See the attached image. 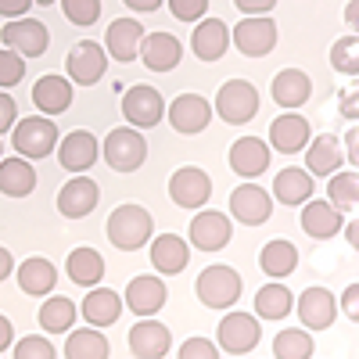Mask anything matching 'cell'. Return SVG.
I'll return each instance as SVG.
<instances>
[{"instance_id": "16", "label": "cell", "mask_w": 359, "mask_h": 359, "mask_svg": "<svg viewBox=\"0 0 359 359\" xmlns=\"http://www.w3.org/2000/svg\"><path fill=\"white\" fill-rule=\"evenodd\" d=\"M230 212H233L237 223H245V226H262L269 219V212H273V198H269L262 187H255V184H241L230 194Z\"/></svg>"}, {"instance_id": "27", "label": "cell", "mask_w": 359, "mask_h": 359, "mask_svg": "<svg viewBox=\"0 0 359 359\" xmlns=\"http://www.w3.org/2000/svg\"><path fill=\"white\" fill-rule=\"evenodd\" d=\"M230 47V29L219 18H205L198 22L194 36H191V50L201 57V62H219Z\"/></svg>"}, {"instance_id": "26", "label": "cell", "mask_w": 359, "mask_h": 359, "mask_svg": "<svg viewBox=\"0 0 359 359\" xmlns=\"http://www.w3.org/2000/svg\"><path fill=\"white\" fill-rule=\"evenodd\" d=\"M306 208H302V230L309 233V237H316V241H323V237H334L338 230H341V223H345V212L341 208H334L331 201H302Z\"/></svg>"}, {"instance_id": "44", "label": "cell", "mask_w": 359, "mask_h": 359, "mask_svg": "<svg viewBox=\"0 0 359 359\" xmlns=\"http://www.w3.org/2000/svg\"><path fill=\"white\" fill-rule=\"evenodd\" d=\"M15 355H18V359H54V345H50L47 338L33 334V338H22V341L15 345Z\"/></svg>"}, {"instance_id": "18", "label": "cell", "mask_w": 359, "mask_h": 359, "mask_svg": "<svg viewBox=\"0 0 359 359\" xmlns=\"http://www.w3.org/2000/svg\"><path fill=\"white\" fill-rule=\"evenodd\" d=\"M97 155H101V144L86 130H72L62 144H57V162H62V169H69V172H86L97 162Z\"/></svg>"}, {"instance_id": "13", "label": "cell", "mask_w": 359, "mask_h": 359, "mask_svg": "<svg viewBox=\"0 0 359 359\" xmlns=\"http://www.w3.org/2000/svg\"><path fill=\"white\" fill-rule=\"evenodd\" d=\"M309 137H313L309 118L298 115V111H284L269 123V144H273V151H280V155H298L309 144Z\"/></svg>"}, {"instance_id": "36", "label": "cell", "mask_w": 359, "mask_h": 359, "mask_svg": "<svg viewBox=\"0 0 359 359\" xmlns=\"http://www.w3.org/2000/svg\"><path fill=\"white\" fill-rule=\"evenodd\" d=\"M76 313H79V306H72V298L54 294V298H47L43 309H40V327L47 334H69L72 323H76Z\"/></svg>"}, {"instance_id": "56", "label": "cell", "mask_w": 359, "mask_h": 359, "mask_svg": "<svg viewBox=\"0 0 359 359\" xmlns=\"http://www.w3.org/2000/svg\"><path fill=\"white\" fill-rule=\"evenodd\" d=\"M341 226H345V237H348V245L355 248V245H359V226H355V223H348V219H345Z\"/></svg>"}, {"instance_id": "47", "label": "cell", "mask_w": 359, "mask_h": 359, "mask_svg": "<svg viewBox=\"0 0 359 359\" xmlns=\"http://www.w3.org/2000/svg\"><path fill=\"white\" fill-rule=\"evenodd\" d=\"M15 111H18L15 97H11V94H4V90H0V133H8V130L15 126Z\"/></svg>"}, {"instance_id": "43", "label": "cell", "mask_w": 359, "mask_h": 359, "mask_svg": "<svg viewBox=\"0 0 359 359\" xmlns=\"http://www.w3.org/2000/svg\"><path fill=\"white\" fill-rule=\"evenodd\" d=\"M62 11L72 25H94L101 18V0H62Z\"/></svg>"}, {"instance_id": "17", "label": "cell", "mask_w": 359, "mask_h": 359, "mask_svg": "<svg viewBox=\"0 0 359 359\" xmlns=\"http://www.w3.org/2000/svg\"><path fill=\"white\" fill-rule=\"evenodd\" d=\"M137 57L151 72H172L180 65V57H184V43H180L172 33H151V36L140 40Z\"/></svg>"}, {"instance_id": "23", "label": "cell", "mask_w": 359, "mask_h": 359, "mask_svg": "<svg viewBox=\"0 0 359 359\" xmlns=\"http://www.w3.org/2000/svg\"><path fill=\"white\" fill-rule=\"evenodd\" d=\"M269 94H273V101L280 108H302L313 94V79L302 72V69H280L273 76V83H269Z\"/></svg>"}, {"instance_id": "25", "label": "cell", "mask_w": 359, "mask_h": 359, "mask_svg": "<svg viewBox=\"0 0 359 359\" xmlns=\"http://www.w3.org/2000/svg\"><path fill=\"white\" fill-rule=\"evenodd\" d=\"M140 40H144V25L133 22V18H118L108 25V36H104V50L115 57V62H133L137 50H140Z\"/></svg>"}, {"instance_id": "29", "label": "cell", "mask_w": 359, "mask_h": 359, "mask_svg": "<svg viewBox=\"0 0 359 359\" xmlns=\"http://www.w3.org/2000/svg\"><path fill=\"white\" fill-rule=\"evenodd\" d=\"M33 104L43 115H62L72 104V83L62 76H40L33 86Z\"/></svg>"}, {"instance_id": "50", "label": "cell", "mask_w": 359, "mask_h": 359, "mask_svg": "<svg viewBox=\"0 0 359 359\" xmlns=\"http://www.w3.org/2000/svg\"><path fill=\"white\" fill-rule=\"evenodd\" d=\"M341 115L345 118H359V90L355 86L341 90Z\"/></svg>"}, {"instance_id": "55", "label": "cell", "mask_w": 359, "mask_h": 359, "mask_svg": "<svg viewBox=\"0 0 359 359\" xmlns=\"http://www.w3.org/2000/svg\"><path fill=\"white\" fill-rule=\"evenodd\" d=\"M11 338H15V327H11V320H8V316H0V352H8Z\"/></svg>"}, {"instance_id": "28", "label": "cell", "mask_w": 359, "mask_h": 359, "mask_svg": "<svg viewBox=\"0 0 359 359\" xmlns=\"http://www.w3.org/2000/svg\"><path fill=\"white\" fill-rule=\"evenodd\" d=\"M79 309H83L90 327H111L118 316H123V298H118L111 287H90Z\"/></svg>"}, {"instance_id": "1", "label": "cell", "mask_w": 359, "mask_h": 359, "mask_svg": "<svg viewBox=\"0 0 359 359\" xmlns=\"http://www.w3.org/2000/svg\"><path fill=\"white\" fill-rule=\"evenodd\" d=\"M155 219L144 205H118L115 212L108 216V241L123 252H137L151 241Z\"/></svg>"}, {"instance_id": "51", "label": "cell", "mask_w": 359, "mask_h": 359, "mask_svg": "<svg viewBox=\"0 0 359 359\" xmlns=\"http://www.w3.org/2000/svg\"><path fill=\"white\" fill-rule=\"evenodd\" d=\"M33 4H36V0H0V15H4V18H18Z\"/></svg>"}, {"instance_id": "52", "label": "cell", "mask_w": 359, "mask_h": 359, "mask_svg": "<svg viewBox=\"0 0 359 359\" xmlns=\"http://www.w3.org/2000/svg\"><path fill=\"white\" fill-rule=\"evenodd\" d=\"M345 158H348V165H359V130L345 133Z\"/></svg>"}, {"instance_id": "35", "label": "cell", "mask_w": 359, "mask_h": 359, "mask_svg": "<svg viewBox=\"0 0 359 359\" xmlns=\"http://www.w3.org/2000/svg\"><path fill=\"white\" fill-rule=\"evenodd\" d=\"M57 284V269L47 259H25L18 266V287L25 294H50Z\"/></svg>"}, {"instance_id": "11", "label": "cell", "mask_w": 359, "mask_h": 359, "mask_svg": "<svg viewBox=\"0 0 359 359\" xmlns=\"http://www.w3.org/2000/svg\"><path fill=\"white\" fill-rule=\"evenodd\" d=\"M0 40H4V47L18 50L22 57H40V54H47L50 33L36 18H18V22H8L4 29H0Z\"/></svg>"}, {"instance_id": "19", "label": "cell", "mask_w": 359, "mask_h": 359, "mask_svg": "<svg viewBox=\"0 0 359 359\" xmlns=\"http://www.w3.org/2000/svg\"><path fill=\"white\" fill-rule=\"evenodd\" d=\"M172 348L169 341V327H162L151 316H140L137 327H130V352L137 359H162Z\"/></svg>"}, {"instance_id": "3", "label": "cell", "mask_w": 359, "mask_h": 359, "mask_svg": "<svg viewBox=\"0 0 359 359\" xmlns=\"http://www.w3.org/2000/svg\"><path fill=\"white\" fill-rule=\"evenodd\" d=\"M259 111V90L248 79H226L216 94V115L230 126H245L252 123Z\"/></svg>"}, {"instance_id": "40", "label": "cell", "mask_w": 359, "mask_h": 359, "mask_svg": "<svg viewBox=\"0 0 359 359\" xmlns=\"http://www.w3.org/2000/svg\"><path fill=\"white\" fill-rule=\"evenodd\" d=\"M313 334L302 331V327H291V331H280L273 338V355L277 359H309L313 355Z\"/></svg>"}, {"instance_id": "54", "label": "cell", "mask_w": 359, "mask_h": 359, "mask_svg": "<svg viewBox=\"0 0 359 359\" xmlns=\"http://www.w3.org/2000/svg\"><path fill=\"white\" fill-rule=\"evenodd\" d=\"M11 273H15V259H11L8 248H0V284H4Z\"/></svg>"}, {"instance_id": "31", "label": "cell", "mask_w": 359, "mask_h": 359, "mask_svg": "<svg viewBox=\"0 0 359 359\" xmlns=\"http://www.w3.org/2000/svg\"><path fill=\"white\" fill-rule=\"evenodd\" d=\"M309 151H306V165H309V176H331V172H338L341 165H345V158H341V147H338V137H331V133H323V137H309Z\"/></svg>"}, {"instance_id": "12", "label": "cell", "mask_w": 359, "mask_h": 359, "mask_svg": "<svg viewBox=\"0 0 359 359\" xmlns=\"http://www.w3.org/2000/svg\"><path fill=\"white\" fill-rule=\"evenodd\" d=\"M259 320L248 313H226L219 320V348L230 355H245L259 345Z\"/></svg>"}, {"instance_id": "37", "label": "cell", "mask_w": 359, "mask_h": 359, "mask_svg": "<svg viewBox=\"0 0 359 359\" xmlns=\"http://www.w3.org/2000/svg\"><path fill=\"white\" fill-rule=\"evenodd\" d=\"M294 309V294L284 284H266L255 291V313L262 320H284Z\"/></svg>"}, {"instance_id": "42", "label": "cell", "mask_w": 359, "mask_h": 359, "mask_svg": "<svg viewBox=\"0 0 359 359\" xmlns=\"http://www.w3.org/2000/svg\"><path fill=\"white\" fill-rule=\"evenodd\" d=\"M25 79V57L18 50H0V90H11Z\"/></svg>"}, {"instance_id": "39", "label": "cell", "mask_w": 359, "mask_h": 359, "mask_svg": "<svg viewBox=\"0 0 359 359\" xmlns=\"http://www.w3.org/2000/svg\"><path fill=\"white\" fill-rule=\"evenodd\" d=\"M111 348H108V338H101V331L86 327V331H72V338L65 341V355L69 359H104Z\"/></svg>"}, {"instance_id": "8", "label": "cell", "mask_w": 359, "mask_h": 359, "mask_svg": "<svg viewBox=\"0 0 359 359\" xmlns=\"http://www.w3.org/2000/svg\"><path fill=\"white\" fill-rule=\"evenodd\" d=\"M291 313H298L306 331H327V327L338 320V298L327 287H306L302 294H298Z\"/></svg>"}, {"instance_id": "15", "label": "cell", "mask_w": 359, "mask_h": 359, "mask_svg": "<svg viewBox=\"0 0 359 359\" xmlns=\"http://www.w3.org/2000/svg\"><path fill=\"white\" fill-rule=\"evenodd\" d=\"M97 198H101V191H97V184L90 176H72L69 184L57 191V212H62L65 219H83V216H90L97 208Z\"/></svg>"}, {"instance_id": "6", "label": "cell", "mask_w": 359, "mask_h": 359, "mask_svg": "<svg viewBox=\"0 0 359 359\" xmlns=\"http://www.w3.org/2000/svg\"><path fill=\"white\" fill-rule=\"evenodd\" d=\"M65 69H69V79L72 83L94 86V83H101V76L108 69V50L97 40H79L69 50V57H65Z\"/></svg>"}, {"instance_id": "9", "label": "cell", "mask_w": 359, "mask_h": 359, "mask_svg": "<svg viewBox=\"0 0 359 359\" xmlns=\"http://www.w3.org/2000/svg\"><path fill=\"white\" fill-rule=\"evenodd\" d=\"M123 115L126 123L137 126V130H151L162 123L165 115V101L155 86H130L126 97H123Z\"/></svg>"}, {"instance_id": "38", "label": "cell", "mask_w": 359, "mask_h": 359, "mask_svg": "<svg viewBox=\"0 0 359 359\" xmlns=\"http://www.w3.org/2000/svg\"><path fill=\"white\" fill-rule=\"evenodd\" d=\"M327 194H331V205L341 208V212H352L359 205V172H331L327 176Z\"/></svg>"}, {"instance_id": "7", "label": "cell", "mask_w": 359, "mask_h": 359, "mask_svg": "<svg viewBox=\"0 0 359 359\" xmlns=\"http://www.w3.org/2000/svg\"><path fill=\"white\" fill-rule=\"evenodd\" d=\"M230 40L245 57H266L277 47V22H269L266 15H248L245 22H237Z\"/></svg>"}, {"instance_id": "5", "label": "cell", "mask_w": 359, "mask_h": 359, "mask_svg": "<svg viewBox=\"0 0 359 359\" xmlns=\"http://www.w3.org/2000/svg\"><path fill=\"white\" fill-rule=\"evenodd\" d=\"M15 151L22 158H47L57 147V126L43 115H29L15 123Z\"/></svg>"}, {"instance_id": "32", "label": "cell", "mask_w": 359, "mask_h": 359, "mask_svg": "<svg viewBox=\"0 0 359 359\" xmlns=\"http://www.w3.org/2000/svg\"><path fill=\"white\" fill-rule=\"evenodd\" d=\"M65 273H69V280L79 284V287H94V284L104 280V259H101V252H94V248H76V252H69Z\"/></svg>"}, {"instance_id": "14", "label": "cell", "mask_w": 359, "mask_h": 359, "mask_svg": "<svg viewBox=\"0 0 359 359\" xmlns=\"http://www.w3.org/2000/svg\"><path fill=\"white\" fill-rule=\"evenodd\" d=\"M169 123L176 133H201L208 123H212V104H208L201 94H180L169 108Z\"/></svg>"}, {"instance_id": "33", "label": "cell", "mask_w": 359, "mask_h": 359, "mask_svg": "<svg viewBox=\"0 0 359 359\" xmlns=\"http://www.w3.org/2000/svg\"><path fill=\"white\" fill-rule=\"evenodd\" d=\"M259 266L269 280H280V277H291L298 269V248L291 241H266L262 245V255H259Z\"/></svg>"}, {"instance_id": "10", "label": "cell", "mask_w": 359, "mask_h": 359, "mask_svg": "<svg viewBox=\"0 0 359 359\" xmlns=\"http://www.w3.org/2000/svg\"><path fill=\"white\" fill-rule=\"evenodd\" d=\"M169 198L180 208H201L208 198H212V180H208V172L198 169V165H184L169 180Z\"/></svg>"}, {"instance_id": "20", "label": "cell", "mask_w": 359, "mask_h": 359, "mask_svg": "<svg viewBox=\"0 0 359 359\" xmlns=\"http://www.w3.org/2000/svg\"><path fill=\"white\" fill-rule=\"evenodd\" d=\"M230 233H233L230 219L223 212H212V208H208V212H198L194 223H191V245L198 252H219V248H226Z\"/></svg>"}, {"instance_id": "45", "label": "cell", "mask_w": 359, "mask_h": 359, "mask_svg": "<svg viewBox=\"0 0 359 359\" xmlns=\"http://www.w3.org/2000/svg\"><path fill=\"white\" fill-rule=\"evenodd\" d=\"M169 11L180 22H201L208 11V0H169Z\"/></svg>"}, {"instance_id": "49", "label": "cell", "mask_w": 359, "mask_h": 359, "mask_svg": "<svg viewBox=\"0 0 359 359\" xmlns=\"http://www.w3.org/2000/svg\"><path fill=\"white\" fill-rule=\"evenodd\" d=\"M233 4L241 15H266V11L277 8V0H233Z\"/></svg>"}, {"instance_id": "46", "label": "cell", "mask_w": 359, "mask_h": 359, "mask_svg": "<svg viewBox=\"0 0 359 359\" xmlns=\"http://www.w3.org/2000/svg\"><path fill=\"white\" fill-rule=\"evenodd\" d=\"M180 355L184 359H216V345L208 338H187L180 345Z\"/></svg>"}, {"instance_id": "34", "label": "cell", "mask_w": 359, "mask_h": 359, "mask_svg": "<svg viewBox=\"0 0 359 359\" xmlns=\"http://www.w3.org/2000/svg\"><path fill=\"white\" fill-rule=\"evenodd\" d=\"M273 198L280 205H302V201H309L313 198V176L302 172V169H294V165L280 169L277 180H273Z\"/></svg>"}, {"instance_id": "41", "label": "cell", "mask_w": 359, "mask_h": 359, "mask_svg": "<svg viewBox=\"0 0 359 359\" xmlns=\"http://www.w3.org/2000/svg\"><path fill=\"white\" fill-rule=\"evenodd\" d=\"M331 69L341 76H359V36H341L331 47Z\"/></svg>"}, {"instance_id": "21", "label": "cell", "mask_w": 359, "mask_h": 359, "mask_svg": "<svg viewBox=\"0 0 359 359\" xmlns=\"http://www.w3.org/2000/svg\"><path fill=\"white\" fill-rule=\"evenodd\" d=\"M165 280H158V277H133L130 280V287H126V309L130 313H137V316H155L162 306H165Z\"/></svg>"}, {"instance_id": "2", "label": "cell", "mask_w": 359, "mask_h": 359, "mask_svg": "<svg viewBox=\"0 0 359 359\" xmlns=\"http://www.w3.org/2000/svg\"><path fill=\"white\" fill-rule=\"evenodd\" d=\"M198 298H201V306L208 309H230L237 298H241V277H237V269L230 266H205L201 273H198Z\"/></svg>"}, {"instance_id": "22", "label": "cell", "mask_w": 359, "mask_h": 359, "mask_svg": "<svg viewBox=\"0 0 359 359\" xmlns=\"http://www.w3.org/2000/svg\"><path fill=\"white\" fill-rule=\"evenodd\" d=\"M151 262H155V269L158 273H165V277H176V273H184L187 269V262H191V248H187V241L180 233H158L155 241H151Z\"/></svg>"}, {"instance_id": "58", "label": "cell", "mask_w": 359, "mask_h": 359, "mask_svg": "<svg viewBox=\"0 0 359 359\" xmlns=\"http://www.w3.org/2000/svg\"><path fill=\"white\" fill-rule=\"evenodd\" d=\"M40 4H43V8H47V4H54V0H40Z\"/></svg>"}, {"instance_id": "57", "label": "cell", "mask_w": 359, "mask_h": 359, "mask_svg": "<svg viewBox=\"0 0 359 359\" xmlns=\"http://www.w3.org/2000/svg\"><path fill=\"white\" fill-rule=\"evenodd\" d=\"M355 11H359V4H355V0H352V4L345 8V22H348V25H355Z\"/></svg>"}, {"instance_id": "30", "label": "cell", "mask_w": 359, "mask_h": 359, "mask_svg": "<svg viewBox=\"0 0 359 359\" xmlns=\"http://www.w3.org/2000/svg\"><path fill=\"white\" fill-rule=\"evenodd\" d=\"M36 187V169L29 165V158H4L0 162V194H8V198H29Z\"/></svg>"}, {"instance_id": "24", "label": "cell", "mask_w": 359, "mask_h": 359, "mask_svg": "<svg viewBox=\"0 0 359 359\" xmlns=\"http://www.w3.org/2000/svg\"><path fill=\"white\" fill-rule=\"evenodd\" d=\"M230 169L245 180L262 176L269 169V144L259 140V137H241L230 147Z\"/></svg>"}, {"instance_id": "4", "label": "cell", "mask_w": 359, "mask_h": 359, "mask_svg": "<svg viewBox=\"0 0 359 359\" xmlns=\"http://www.w3.org/2000/svg\"><path fill=\"white\" fill-rule=\"evenodd\" d=\"M147 158V140L137 126H118L104 137V162L115 172H137Z\"/></svg>"}, {"instance_id": "48", "label": "cell", "mask_w": 359, "mask_h": 359, "mask_svg": "<svg viewBox=\"0 0 359 359\" xmlns=\"http://www.w3.org/2000/svg\"><path fill=\"white\" fill-rule=\"evenodd\" d=\"M341 313L348 320H359V284H348L345 294H341Z\"/></svg>"}, {"instance_id": "53", "label": "cell", "mask_w": 359, "mask_h": 359, "mask_svg": "<svg viewBox=\"0 0 359 359\" xmlns=\"http://www.w3.org/2000/svg\"><path fill=\"white\" fill-rule=\"evenodd\" d=\"M123 4H126L130 11H140V15H147V11H158V8H162V0H123Z\"/></svg>"}]
</instances>
